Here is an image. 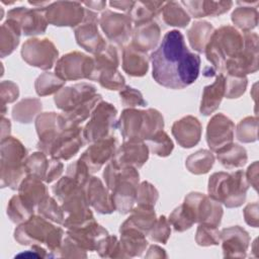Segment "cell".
<instances>
[{
    "mask_svg": "<svg viewBox=\"0 0 259 259\" xmlns=\"http://www.w3.org/2000/svg\"><path fill=\"white\" fill-rule=\"evenodd\" d=\"M151 61L153 78L167 88H185L199 75V56L189 51L183 34L176 29L164 35L158 49L152 53Z\"/></svg>",
    "mask_w": 259,
    "mask_h": 259,
    "instance_id": "6da1fadb",
    "label": "cell"
},
{
    "mask_svg": "<svg viewBox=\"0 0 259 259\" xmlns=\"http://www.w3.org/2000/svg\"><path fill=\"white\" fill-rule=\"evenodd\" d=\"M248 188L246 175L241 170L231 174L213 173L208 181L209 196L218 202H223L227 207L240 206L245 201Z\"/></svg>",
    "mask_w": 259,
    "mask_h": 259,
    "instance_id": "7a4b0ae2",
    "label": "cell"
},
{
    "mask_svg": "<svg viewBox=\"0 0 259 259\" xmlns=\"http://www.w3.org/2000/svg\"><path fill=\"white\" fill-rule=\"evenodd\" d=\"M244 48V33L231 25H225L213 31L204 51L208 61L223 70L225 64L238 57Z\"/></svg>",
    "mask_w": 259,
    "mask_h": 259,
    "instance_id": "3957f363",
    "label": "cell"
},
{
    "mask_svg": "<svg viewBox=\"0 0 259 259\" xmlns=\"http://www.w3.org/2000/svg\"><path fill=\"white\" fill-rule=\"evenodd\" d=\"M118 125L125 141L142 142L161 131L164 121L160 112L152 108L148 110L125 109L119 118Z\"/></svg>",
    "mask_w": 259,
    "mask_h": 259,
    "instance_id": "277c9868",
    "label": "cell"
},
{
    "mask_svg": "<svg viewBox=\"0 0 259 259\" xmlns=\"http://www.w3.org/2000/svg\"><path fill=\"white\" fill-rule=\"evenodd\" d=\"M118 66L117 53L113 47H106L96 54L94 70L91 80H97L101 86L109 90L121 89L124 85L123 77L116 70Z\"/></svg>",
    "mask_w": 259,
    "mask_h": 259,
    "instance_id": "5b68a950",
    "label": "cell"
},
{
    "mask_svg": "<svg viewBox=\"0 0 259 259\" xmlns=\"http://www.w3.org/2000/svg\"><path fill=\"white\" fill-rule=\"evenodd\" d=\"M183 207L193 223L218 226L221 223L223 208L217 200L199 192L189 193L183 202Z\"/></svg>",
    "mask_w": 259,
    "mask_h": 259,
    "instance_id": "8992f818",
    "label": "cell"
},
{
    "mask_svg": "<svg viewBox=\"0 0 259 259\" xmlns=\"http://www.w3.org/2000/svg\"><path fill=\"white\" fill-rule=\"evenodd\" d=\"M24 147L15 139H7L2 143V180H7V184L16 188L25 172L24 164L21 162L25 157Z\"/></svg>",
    "mask_w": 259,
    "mask_h": 259,
    "instance_id": "52a82bcc",
    "label": "cell"
},
{
    "mask_svg": "<svg viewBox=\"0 0 259 259\" xmlns=\"http://www.w3.org/2000/svg\"><path fill=\"white\" fill-rule=\"evenodd\" d=\"M91 114V119L88 121L83 132L85 140L94 143L110 137L109 133L114 128L116 109L107 102H99Z\"/></svg>",
    "mask_w": 259,
    "mask_h": 259,
    "instance_id": "ba28073f",
    "label": "cell"
},
{
    "mask_svg": "<svg viewBox=\"0 0 259 259\" xmlns=\"http://www.w3.org/2000/svg\"><path fill=\"white\" fill-rule=\"evenodd\" d=\"M245 48L238 57L225 64V70L232 76L243 77L254 73L258 69V35L254 32H245Z\"/></svg>",
    "mask_w": 259,
    "mask_h": 259,
    "instance_id": "9c48e42d",
    "label": "cell"
},
{
    "mask_svg": "<svg viewBox=\"0 0 259 259\" xmlns=\"http://www.w3.org/2000/svg\"><path fill=\"white\" fill-rule=\"evenodd\" d=\"M45 10L49 23L57 26H76L83 22L86 8L81 2L57 1L50 3Z\"/></svg>",
    "mask_w": 259,
    "mask_h": 259,
    "instance_id": "30bf717a",
    "label": "cell"
},
{
    "mask_svg": "<svg viewBox=\"0 0 259 259\" xmlns=\"http://www.w3.org/2000/svg\"><path fill=\"white\" fill-rule=\"evenodd\" d=\"M94 70V60L86 55L74 52L63 56L56 66V75L62 80L90 79Z\"/></svg>",
    "mask_w": 259,
    "mask_h": 259,
    "instance_id": "8fae6325",
    "label": "cell"
},
{
    "mask_svg": "<svg viewBox=\"0 0 259 259\" xmlns=\"http://www.w3.org/2000/svg\"><path fill=\"white\" fill-rule=\"evenodd\" d=\"M23 59L30 64L41 69H50L53 67L57 57L58 51L50 39H28L21 50Z\"/></svg>",
    "mask_w": 259,
    "mask_h": 259,
    "instance_id": "7c38bea8",
    "label": "cell"
},
{
    "mask_svg": "<svg viewBox=\"0 0 259 259\" xmlns=\"http://www.w3.org/2000/svg\"><path fill=\"white\" fill-rule=\"evenodd\" d=\"M97 22V14L86 8L83 22L75 29V36L79 46L93 54H98L106 48V44L98 31Z\"/></svg>",
    "mask_w": 259,
    "mask_h": 259,
    "instance_id": "4fadbf2b",
    "label": "cell"
},
{
    "mask_svg": "<svg viewBox=\"0 0 259 259\" xmlns=\"http://www.w3.org/2000/svg\"><path fill=\"white\" fill-rule=\"evenodd\" d=\"M8 18L15 20L25 35L44 33L49 23L45 7H16L8 11Z\"/></svg>",
    "mask_w": 259,
    "mask_h": 259,
    "instance_id": "5bb4252c",
    "label": "cell"
},
{
    "mask_svg": "<svg viewBox=\"0 0 259 259\" xmlns=\"http://www.w3.org/2000/svg\"><path fill=\"white\" fill-rule=\"evenodd\" d=\"M99 23L106 36L118 45L124 44L132 33V19L125 14L105 10Z\"/></svg>",
    "mask_w": 259,
    "mask_h": 259,
    "instance_id": "9a60e30c",
    "label": "cell"
},
{
    "mask_svg": "<svg viewBox=\"0 0 259 259\" xmlns=\"http://www.w3.org/2000/svg\"><path fill=\"white\" fill-rule=\"evenodd\" d=\"M235 124L222 113H218L209 120L207 124L206 141L212 151H220L233 142Z\"/></svg>",
    "mask_w": 259,
    "mask_h": 259,
    "instance_id": "2e32d148",
    "label": "cell"
},
{
    "mask_svg": "<svg viewBox=\"0 0 259 259\" xmlns=\"http://www.w3.org/2000/svg\"><path fill=\"white\" fill-rule=\"evenodd\" d=\"M117 141L114 137H107L94 142L81 156L82 160L88 167L90 172L98 171L101 166L115 154Z\"/></svg>",
    "mask_w": 259,
    "mask_h": 259,
    "instance_id": "e0dca14e",
    "label": "cell"
},
{
    "mask_svg": "<svg viewBox=\"0 0 259 259\" xmlns=\"http://www.w3.org/2000/svg\"><path fill=\"white\" fill-rule=\"evenodd\" d=\"M95 95L96 93L94 86L86 83L76 84L74 86L61 89L56 94L55 102L59 108L65 110V112H68L80 104L90 100Z\"/></svg>",
    "mask_w": 259,
    "mask_h": 259,
    "instance_id": "ac0fdd59",
    "label": "cell"
},
{
    "mask_svg": "<svg viewBox=\"0 0 259 259\" xmlns=\"http://www.w3.org/2000/svg\"><path fill=\"white\" fill-rule=\"evenodd\" d=\"M81 137V128L73 126L63 130L55 140L50 154L55 159L68 160L76 155L79 149L83 146Z\"/></svg>",
    "mask_w": 259,
    "mask_h": 259,
    "instance_id": "d6986e66",
    "label": "cell"
},
{
    "mask_svg": "<svg viewBox=\"0 0 259 259\" xmlns=\"http://www.w3.org/2000/svg\"><path fill=\"white\" fill-rule=\"evenodd\" d=\"M149 157L148 146L142 142L127 141L115 153L112 159L118 166L142 167Z\"/></svg>",
    "mask_w": 259,
    "mask_h": 259,
    "instance_id": "ffe728a7",
    "label": "cell"
},
{
    "mask_svg": "<svg viewBox=\"0 0 259 259\" xmlns=\"http://www.w3.org/2000/svg\"><path fill=\"white\" fill-rule=\"evenodd\" d=\"M172 134L180 146L191 148L200 140L201 124L196 117L188 115L173 124Z\"/></svg>",
    "mask_w": 259,
    "mask_h": 259,
    "instance_id": "44dd1931",
    "label": "cell"
},
{
    "mask_svg": "<svg viewBox=\"0 0 259 259\" xmlns=\"http://www.w3.org/2000/svg\"><path fill=\"white\" fill-rule=\"evenodd\" d=\"M85 194L88 203L98 212L110 213L115 209L111 195H109L108 191L98 178L91 177V179L88 180Z\"/></svg>",
    "mask_w": 259,
    "mask_h": 259,
    "instance_id": "7402d4cb",
    "label": "cell"
},
{
    "mask_svg": "<svg viewBox=\"0 0 259 259\" xmlns=\"http://www.w3.org/2000/svg\"><path fill=\"white\" fill-rule=\"evenodd\" d=\"M35 124L37 134L39 136L38 147L44 152L50 154L51 148L55 140L60 135L58 133V130L62 131L59 124V115L54 112H47L37 117Z\"/></svg>",
    "mask_w": 259,
    "mask_h": 259,
    "instance_id": "603a6c76",
    "label": "cell"
},
{
    "mask_svg": "<svg viewBox=\"0 0 259 259\" xmlns=\"http://www.w3.org/2000/svg\"><path fill=\"white\" fill-rule=\"evenodd\" d=\"M160 39V27L153 20L136 24L133 33V44L140 51L147 52L156 47Z\"/></svg>",
    "mask_w": 259,
    "mask_h": 259,
    "instance_id": "cb8c5ba5",
    "label": "cell"
},
{
    "mask_svg": "<svg viewBox=\"0 0 259 259\" xmlns=\"http://www.w3.org/2000/svg\"><path fill=\"white\" fill-rule=\"evenodd\" d=\"M181 5L195 18L217 16L226 13L233 6V1H181Z\"/></svg>",
    "mask_w": 259,
    "mask_h": 259,
    "instance_id": "d4e9b609",
    "label": "cell"
},
{
    "mask_svg": "<svg viewBox=\"0 0 259 259\" xmlns=\"http://www.w3.org/2000/svg\"><path fill=\"white\" fill-rule=\"evenodd\" d=\"M226 92V78L223 74L219 75L215 81L206 87H204L200 112L204 115H208L213 112L219 106Z\"/></svg>",
    "mask_w": 259,
    "mask_h": 259,
    "instance_id": "484cf974",
    "label": "cell"
},
{
    "mask_svg": "<svg viewBox=\"0 0 259 259\" xmlns=\"http://www.w3.org/2000/svg\"><path fill=\"white\" fill-rule=\"evenodd\" d=\"M122 68L131 76H144L148 71V58L146 53L132 45L128 46L123 51Z\"/></svg>",
    "mask_w": 259,
    "mask_h": 259,
    "instance_id": "4316f807",
    "label": "cell"
},
{
    "mask_svg": "<svg viewBox=\"0 0 259 259\" xmlns=\"http://www.w3.org/2000/svg\"><path fill=\"white\" fill-rule=\"evenodd\" d=\"M132 215L123 223L121 230L134 229L139 232H149L156 223V215L151 206L138 205L137 208L132 209Z\"/></svg>",
    "mask_w": 259,
    "mask_h": 259,
    "instance_id": "83f0119b",
    "label": "cell"
},
{
    "mask_svg": "<svg viewBox=\"0 0 259 259\" xmlns=\"http://www.w3.org/2000/svg\"><path fill=\"white\" fill-rule=\"evenodd\" d=\"M19 195L30 205L34 206L47 197V188L39 177L29 174L20 184Z\"/></svg>",
    "mask_w": 259,
    "mask_h": 259,
    "instance_id": "f1b7e54d",
    "label": "cell"
},
{
    "mask_svg": "<svg viewBox=\"0 0 259 259\" xmlns=\"http://www.w3.org/2000/svg\"><path fill=\"white\" fill-rule=\"evenodd\" d=\"M221 237L225 251H241L243 253L247 250L250 240L248 233L239 226L224 229Z\"/></svg>",
    "mask_w": 259,
    "mask_h": 259,
    "instance_id": "f546056e",
    "label": "cell"
},
{
    "mask_svg": "<svg viewBox=\"0 0 259 259\" xmlns=\"http://www.w3.org/2000/svg\"><path fill=\"white\" fill-rule=\"evenodd\" d=\"M164 4L163 1H135L128 16L136 24L150 21L162 11Z\"/></svg>",
    "mask_w": 259,
    "mask_h": 259,
    "instance_id": "4dcf8cb0",
    "label": "cell"
},
{
    "mask_svg": "<svg viewBox=\"0 0 259 259\" xmlns=\"http://www.w3.org/2000/svg\"><path fill=\"white\" fill-rule=\"evenodd\" d=\"M213 33L212 25L207 21H196L187 31L188 40L193 50L203 52Z\"/></svg>",
    "mask_w": 259,
    "mask_h": 259,
    "instance_id": "1f68e13d",
    "label": "cell"
},
{
    "mask_svg": "<svg viewBox=\"0 0 259 259\" xmlns=\"http://www.w3.org/2000/svg\"><path fill=\"white\" fill-rule=\"evenodd\" d=\"M161 13L163 20L171 26L185 27L190 22V16L180 2H165Z\"/></svg>",
    "mask_w": 259,
    "mask_h": 259,
    "instance_id": "d6a6232c",
    "label": "cell"
},
{
    "mask_svg": "<svg viewBox=\"0 0 259 259\" xmlns=\"http://www.w3.org/2000/svg\"><path fill=\"white\" fill-rule=\"evenodd\" d=\"M218 153V159L223 166L226 168H238L242 167L247 162V152L246 150L236 144H231L220 151Z\"/></svg>",
    "mask_w": 259,
    "mask_h": 259,
    "instance_id": "836d02e7",
    "label": "cell"
},
{
    "mask_svg": "<svg viewBox=\"0 0 259 259\" xmlns=\"http://www.w3.org/2000/svg\"><path fill=\"white\" fill-rule=\"evenodd\" d=\"M232 21L240 29L249 32L258 24V10L256 6L242 5L232 13Z\"/></svg>",
    "mask_w": 259,
    "mask_h": 259,
    "instance_id": "e575fe53",
    "label": "cell"
},
{
    "mask_svg": "<svg viewBox=\"0 0 259 259\" xmlns=\"http://www.w3.org/2000/svg\"><path fill=\"white\" fill-rule=\"evenodd\" d=\"M1 29V51L4 57L6 54L13 52L14 48L18 45L21 29L18 23L10 18L2 24Z\"/></svg>",
    "mask_w": 259,
    "mask_h": 259,
    "instance_id": "d590c367",
    "label": "cell"
},
{
    "mask_svg": "<svg viewBox=\"0 0 259 259\" xmlns=\"http://www.w3.org/2000/svg\"><path fill=\"white\" fill-rule=\"evenodd\" d=\"M213 162L214 157L209 151L200 150L187 158L186 167L194 174H202L208 172Z\"/></svg>",
    "mask_w": 259,
    "mask_h": 259,
    "instance_id": "8d00e7d4",
    "label": "cell"
},
{
    "mask_svg": "<svg viewBox=\"0 0 259 259\" xmlns=\"http://www.w3.org/2000/svg\"><path fill=\"white\" fill-rule=\"evenodd\" d=\"M33 213V206L26 202L20 195L11 198L8 206V214L13 222L28 220Z\"/></svg>",
    "mask_w": 259,
    "mask_h": 259,
    "instance_id": "74e56055",
    "label": "cell"
},
{
    "mask_svg": "<svg viewBox=\"0 0 259 259\" xmlns=\"http://www.w3.org/2000/svg\"><path fill=\"white\" fill-rule=\"evenodd\" d=\"M147 141L151 151L160 157H166L170 155L173 150L172 141L170 140L168 135L163 131L157 132Z\"/></svg>",
    "mask_w": 259,
    "mask_h": 259,
    "instance_id": "f35d334b",
    "label": "cell"
},
{
    "mask_svg": "<svg viewBox=\"0 0 259 259\" xmlns=\"http://www.w3.org/2000/svg\"><path fill=\"white\" fill-rule=\"evenodd\" d=\"M65 81L59 78L57 75L52 73H44L40 75L35 82V90L36 93L40 96L52 94L64 85Z\"/></svg>",
    "mask_w": 259,
    "mask_h": 259,
    "instance_id": "ab89813d",
    "label": "cell"
},
{
    "mask_svg": "<svg viewBox=\"0 0 259 259\" xmlns=\"http://www.w3.org/2000/svg\"><path fill=\"white\" fill-rule=\"evenodd\" d=\"M41 108V104L36 99H25L18 103L13 109V117L21 122H28Z\"/></svg>",
    "mask_w": 259,
    "mask_h": 259,
    "instance_id": "60d3db41",
    "label": "cell"
},
{
    "mask_svg": "<svg viewBox=\"0 0 259 259\" xmlns=\"http://www.w3.org/2000/svg\"><path fill=\"white\" fill-rule=\"evenodd\" d=\"M49 164L50 161L47 160V157L44 153H33L24 162L25 172L45 179Z\"/></svg>",
    "mask_w": 259,
    "mask_h": 259,
    "instance_id": "b9f144b4",
    "label": "cell"
},
{
    "mask_svg": "<svg viewBox=\"0 0 259 259\" xmlns=\"http://www.w3.org/2000/svg\"><path fill=\"white\" fill-rule=\"evenodd\" d=\"M257 117L249 116L240 121L237 127V139L244 143H251L257 140Z\"/></svg>",
    "mask_w": 259,
    "mask_h": 259,
    "instance_id": "7bdbcfd3",
    "label": "cell"
},
{
    "mask_svg": "<svg viewBox=\"0 0 259 259\" xmlns=\"http://www.w3.org/2000/svg\"><path fill=\"white\" fill-rule=\"evenodd\" d=\"M38 212L56 223H62L64 221V214H63V208H61L57 202L52 197H45L38 205Z\"/></svg>",
    "mask_w": 259,
    "mask_h": 259,
    "instance_id": "ee69618b",
    "label": "cell"
},
{
    "mask_svg": "<svg viewBox=\"0 0 259 259\" xmlns=\"http://www.w3.org/2000/svg\"><path fill=\"white\" fill-rule=\"evenodd\" d=\"M247 87V78L229 75L226 79V92L228 98H237L241 96Z\"/></svg>",
    "mask_w": 259,
    "mask_h": 259,
    "instance_id": "f6af8a7d",
    "label": "cell"
},
{
    "mask_svg": "<svg viewBox=\"0 0 259 259\" xmlns=\"http://www.w3.org/2000/svg\"><path fill=\"white\" fill-rule=\"evenodd\" d=\"M157 199L158 191L156 190V188L148 182H143L137 191L138 204L153 207Z\"/></svg>",
    "mask_w": 259,
    "mask_h": 259,
    "instance_id": "bcb514c9",
    "label": "cell"
},
{
    "mask_svg": "<svg viewBox=\"0 0 259 259\" xmlns=\"http://www.w3.org/2000/svg\"><path fill=\"white\" fill-rule=\"evenodd\" d=\"M169 223H171L174 229L179 232L189 229L194 224L184 209L183 205H180L173 210V212L169 217Z\"/></svg>",
    "mask_w": 259,
    "mask_h": 259,
    "instance_id": "7dc6e473",
    "label": "cell"
},
{
    "mask_svg": "<svg viewBox=\"0 0 259 259\" xmlns=\"http://www.w3.org/2000/svg\"><path fill=\"white\" fill-rule=\"evenodd\" d=\"M196 240L200 245H210L218 244L220 239V233L215 226L201 224L197 229Z\"/></svg>",
    "mask_w": 259,
    "mask_h": 259,
    "instance_id": "c3c4849f",
    "label": "cell"
},
{
    "mask_svg": "<svg viewBox=\"0 0 259 259\" xmlns=\"http://www.w3.org/2000/svg\"><path fill=\"white\" fill-rule=\"evenodd\" d=\"M68 176L73 178L80 186L87 184L89 180V169L87 165L82 161H76L68 167Z\"/></svg>",
    "mask_w": 259,
    "mask_h": 259,
    "instance_id": "681fc988",
    "label": "cell"
},
{
    "mask_svg": "<svg viewBox=\"0 0 259 259\" xmlns=\"http://www.w3.org/2000/svg\"><path fill=\"white\" fill-rule=\"evenodd\" d=\"M120 98L122 103L126 106H146L147 104L141 92L132 87H125L120 92Z\"/></svg>",
    "mask_w": 259,
    "mask_h": 259,
    "instance_id": "f907efd6",
    "label": "cell"
},
{
    "mask_svg": "<svg viewBox=\"0 0 259 259\" xmlns=\"http://www.w3.org/2000/svg\"><path fill=\"white\" fill-rule=\"evenodd\" d=\"M153 231L151 233V238L156 241L165 243L170 235V227L168 221L165 217H161L154 225Z\"/></svg>",
    "mask_w": 259,
    "mask_h": 259,
    "instance_id": "816d5d0a",
    "label": "cell"
},
{
    "mask_svg": "<svg viewBox=\"0 0 259 259\" xmlns=\"http://www.w3.org/2000/svg\"><path fill=\"white\" fill-rule=\"evenodd\" d=\"M244 217L248 225L256 228L258 226V203L248 204L244 209Z\"/></svg>",
    "mask_w": 259,
    "mask_h": 259,
    "instance_id": "f5cc1de1",
    "label": "cell"
},
{
    "mask_svg": "<svg viewBox=\"0 0 259 259\" xmlns=\"http://www.w3.org/2000/svg\"><path fill=\"white\" fill-rule=\"evenodd\" d=\"M62 170H63V164L62 163H60L58 160L50 161L49 168H48L45 180L49 183L54 181L55 179H57L61 175Z\"/></svg>",
    "mask_w": 259,
    "mask_h": 259,
    "instance_id": "db71d44e",
    "label": "cell"
},
{
    "mask_svg": "<svg viewBox=\"0 0 259 259\" xmlns=\"http://www.w3.org/2000/svg\"><path fill=\"white\" fill-rule=\"evenodd\" d=\"M257 173H258V163H257V161H256V162H254V163L248 168V171H247V173L245 174L248 183L251 184L255 189H257V177H258Z\"/></svg>",
    "mask_w": 259,
    "mask_h": 259,
    "instance_id": "11a10c76",
    "label": "cell"
},
{
    "mask_svg": "<svg viewBox=\"0 0 259 259\" xmlns=\"http://www.w3.org/2000/svg\"><path fill=\"white\" fill-rule=\"evenodd\" d=\"M135 1H110L109 5L113 8H116L118 10L124 11V12H130L131 9L134 6Z\"/></svg>",
    "mask_w": 259,
    "mask_h": 259,
    "instance_id": "9f6ffc18",
    "label": "cell"
},
{
    "mask_svg": "<svg viewBox=\"0 0 259 259\" xmlns=\"http://www.w3.org/2000/svg\"><path fill=\"white\" fill-rule=\"evenodd\" d=\"M82 4L85 5L87 9H93V10L100 11L105 8L106 1H85V2H82Z\"/></svg>",
    "mask_w": 259,
    "mask_h": 259,
    "instance_id": "6f0895ef",
    "label": "cell"
}]
</instances>
